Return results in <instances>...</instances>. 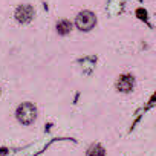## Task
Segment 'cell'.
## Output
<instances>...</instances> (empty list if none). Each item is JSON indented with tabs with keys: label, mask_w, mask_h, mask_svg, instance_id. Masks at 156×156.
<instances>
[{
	"label": "cell",
	"mask_w": 156,
	"mask_h": 156,
	"mask_svg": "<svg viewBox=\"0 0 156 156\" xmlns=\"http://www.w3.org/2000/svg\"><path fill=\"white\" fill-rule=\"evenodd\" d=\"M16 115L22 124H31V122H34V119L37 116V109L32 103H23L17 107Z\"/></svg>",
	"instance_id": "cell-1"
},
{
	"label": "cell",
	"mask_w": 156,
	"mask_h": 156,
	"mask_svg": "<svg viewBox=\"0 0 156 156\" xmlns=\"http://www.w3.org/2000/svg\"><path fill=\"white\" fill-rule=\"evenodd\" d=\"M97 23V17L94 12L90 11H83L76 16V20H75V25L80 31H90Z\"/></svg>",
	"instance_id": "cell-2"
},
{
	"label": "cell",
	"mask_w": 156,
	"mask_h": 156,
	"mask_svg": "<svg viewBox=\"0 0 156 156\" xmlns=\"http://www.w3.org/2000/svg\"><path fill=\"white\" fill-rule=\"evenodd\" d=\"M87 154L89 156H104L106 154V151H104V148L101 147V145H92L90 148H89V151H87Z\"/></svg>",
	"instance_id": "cell-6"
},
{
	"label": "cell",
	"mask_w": 156,
	"mask_h": 156,
	"mask_svg": "<svg viewBox=\"0 0 156 156\" xmlns=\"http://www.w3.org/2000/svg\"><path fill=\"white\" fill-rule=\"evenodd\" d=\"M32 17H34V9L31 5H22L16 11V19L20 23H28Z\"/></svg>",
	"instance_id": "cell-3"
},
{
	"label": "cell",
	"mask_w": 156,
	"mask_h": 156,
	"mask_svg": "<svg viewBox=\"0 0 156 156\" xmlns=\"http://www.w3.org/2000/svg\"><path fill=\"white\" fill-rule=\"evenodd\" d=\"M133 84H135V80H133L132 75H121L118 83H116V87H118V90L127 94L133 89Z\"/></svg>",
	"instance_id": "cell-4"
},
{
	"label": "cell",
	"mask_w": 156,
	"mask_h": 156,
	"mask_svg": "<svg viewBox=\"0 0 156 156\" xmlns=\"http://www.w3.org/2000/svg\"><path fill=\"white\" fill-rule=\"evenodd\" d=\"M70 28H72V25H70L69 20H60V22L57 23V32L61 34V35L69 34V32H70Z\"/></svg>",
	"instance_id": "cell-5"
}]
</instances>
